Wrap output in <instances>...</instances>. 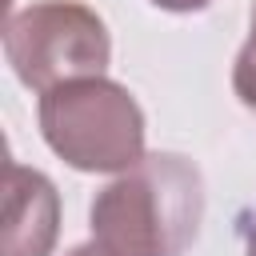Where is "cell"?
I'll return each instance as SVG.
<instances>
[{
	"label": "cell",
	"mask_w": 256,
	"mask_h": 256,
	"mask_svg": "<svg viewBox=\"0 0 256 256\" xmlns=\"http://www.w3.org/2000/svg\"><path fill=\"white\" fill-rule=\"evenodd\" d=\"M88 216L108 256H184L204 220L200 168L176 152L140 156L96 192Z\"/></svg>",
	"instance_id": "obj_1"
},
{
	"label": "cell",
	"mask_w": 256,
	"mask_h": 256,
	"mask_svg": "<svg viewBox=\"0 0 256 256\" xmlns=\"http://www.w3.org/2000/svg\"><path fill=\"white\" fill-rule=\"evenodd\" d=\"M44 144L76 172H124L144 156V112L104 76L56 84L40 96Z\"/></svg>",
	"instance_id": "obj_2"
},
{
	"label": "cell",
	"mask_w": 256,
	"mask_h": 256,
	"mask_svg": "<svg viewBox=\"0 0 256 256\" xmlns=\"http://www.w3.org/2000/svg\"><path fill=\"white\" fill-rule=\"evenodd\" d=\"M4 56L20 84L48 92L68 80L104 76L112 40L104 20L76 0H40L4 24Z\"/></svg>",
	"instance_id": "obj_3"
},
{
	"label": "cell",
	"mask_w": 256,
	"mask_h": 256,
	"mask_svg": "<svg viewBox=\"0 0 256 256\" xmlns=\"http://www.w3.org/2000/svg\"><path fill=\"white\" fill-rule=\"evenodd\" d=\"M60 236V196L56 184L8 160L4 168V240L0 256H52Z\"/></svg>",
	"instance_id": "obj_4"
},
{
	"label": "cell",
	"mask_w": 256,
	"mask_h": 256,
	"mask_svg": "<svg viewBox=\"0 0 256 256\" xmlns=\"http://www.w3.org/2000/svg\"><path fill=\"white\" fill-rule=\"evenodd\" d=\"M232 88H236L240 104L256 112V44H244L240 48L236 68H232Z\"/></svg>",
	"instance_id": "obj_5"
},
{
	"label": "cell",
	"mask_w": 256,
	"mask_h": 256,
	"mask_svg": "<svg viewBox=\"0 0 256 256\" xmlns=\"http://www.w3.org/2000/svg\"><path fill=\"white\" fill-rule=\"evenodd\" d=\"M156 8H164V12H200V8H208L212 0H152Z\"/></svg>",
	"instance_id": "obj_6"
},
{
	"label": "cell",
	"mask_w": 256,
	"mask_h": 256,
	"mask_svg": "<svg viewBox=\"0 0 256 256\" xmlns=\"http://www.w3.org/2000/svg\"><path fill=\"white\" fill-rule=\"evenodd\" d=\"M68 256H108V252H104V248H100V244L92 240V244H76V248H72Z\"/></svg>",
	"instance_id": "obj_7"
},
{
	"label": "cell",
	"mask_w": 256,
	"mask_h": 256,
	"mask_svg": "<svg viewBox=\"0 0 256 256\" xmlns=\"http://www.w3.org/2000/svg\"><path fill=\"white\" fill-rule=\"evenodd\" d=\"M244 256H256V216H252V224L244 232Z\"/></svg>",
	"instance_id": "obj_8"
},
{
	"label": "cell",
	"mask_w": 256,
	"mask_h": 256,
	"mask_svg": "<svg viewBox=\"0 0 256 256\" xmlns=\"http://www.w3.org/2000/svg\"><path fill=\"white\" fill-rule=\"evenodd\" d=\"M248 44H256V4H252V36H248Z\"/></svg>",
	"instance_id": "obj_9"
}]
</instances>
